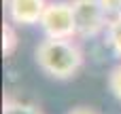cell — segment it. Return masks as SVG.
<instances>
[{"label":"cell","instance_id":"cell-6","mask_svg":"<svg viewBox=\"0 0 121 114\" xmlns=\"http://www.w3.org/2000/svg\"><path fill=\"white\" fill-rule=\"evenodd\" d=\"M2 114H43V110L36 104H30V102L15 99V97L6 95L2 99Z\"/></svg>","mask_w":121,"mask_h":114},{"label":"cell","instance_id":"cell-4","mask_svg":"<svg viewBox=\"0 0 121 114\" xmlns=\"http://www.w3.org/2000/svg\"><path fill=\"white\" fill-rule=\"evenodd\" d=\"M49 0H4V11L6 19L15 23L17 28H30L38 25L40 17L47 8Z\"/></svg>","mask_w":121,"mask_h":114},{"label":"cell","instance_id":"cell-7","mask_svg":"<svg viewBox=\"0 0 121 114\" xmlns=\"http://www.w3.org/2000/svg\"><path fill=\"white\" fill-rule=\"evenodd\" d=\"M17 44H19L17 25L6 19V21L2 23V55H4V57H11V55L17 51Z\"/></svg>","mask_w":121,"mask_h":114},{"label":"cell","instance_id":"cell-2","mask_svg":"<svg viewBox=\"0 0 121 114\" xmlns=\"http://www.w3.org/2000/svg\"><path fill=\"white\" fill-rule=\"evenodd\" d=\"M38 28L45 38H77V21L70 0H49Z\"/></svg>","mask_w":121,"mask_h":114},{"label":"cell","instance_id":"cell-8","mask_svg":"<svg viewBox=\"0 0 121 114\" xmlns=\"http://www.w3.org/2000/svg\"><path fill=\"white\" fill-rule=\"evenodd\" d=\"M108 91L113 93L115 99L121 102V61L108 72Z\"/></svg>","mask_w":121,"mask_h":114},{"label":"cell","instance_id":"cell-1","mask_svg":"<svg viewBox=\"0 0 121 114\" xmlns=\"http://www.w3.org/2000/svg\"><path fill=\"white\" fill-rule=\"evenodd\" d=\"M34 61L53 80H70L85 66L79 38H43L34 49Z\"/></svg>","mask_w":121,"mask_h":114},{"label":"cell","instance_id":"cell-5","mask_svg":"<svg viewBox=\"0 0 121 114\" xmlns=\"http://www.w3.org/2000/svg\"><path fill=\"white\" fill-rule=\"evenodd\" d=\"M104 47L113 53V57H117L121 61V15L119 17H113L106 25V32H104Z\"/></svg>","mask_w":121,"mask_h":114},{"label":"cell","instance_id":"cell-9","mask_svg":"<svg viewBox=\"0 0 121 114\" xmlns=\"http://www.w3.org/2000/svg\"><path fill=\"white\" fill-rule=\"evenodd\" d=\"M100 4H102V8L106 11V15L111 19L121 15V0H100Z\"/></svg>","mask_w":121,"mask_h":114},{"label":"cell","instance_id":"cell-3","mask_svg":"<svg viewBox=\"0 0 121 114\" xmlns=\"http://www.w3.org/2000/svg\"><path fill=\"white\" fill-rule=\"evenodd\" d=\"M70 4H72L74 21H77L79 40H91V38L104 36L111 17L102 8L100 0H70Z\"/></svg>","mask_w":121,"mask_h":114},{"label":"cell","instance_id":"cell-10","mask_svg":"<svg viewBox=\"0 0 121 114\" xmlns=\"http://www.w3.org/2000/svg\"><path fill=\"white\" fill-rule=\"evenodd\" d=\"M68 114H98L94 108H89V106H77V108H72Z\"/></svg>","mask_w":121,"mask_h":114}]
</instances>
